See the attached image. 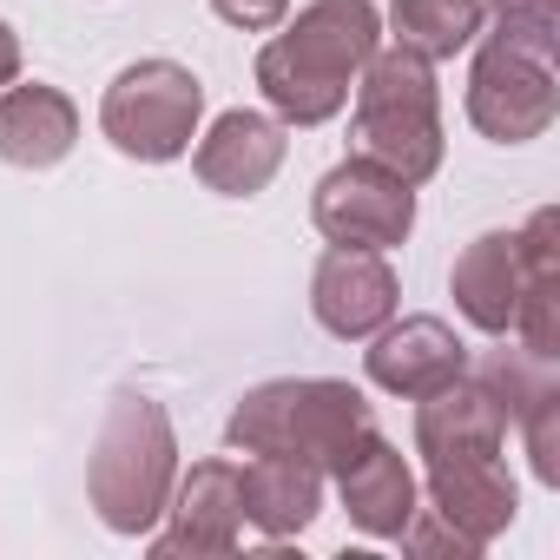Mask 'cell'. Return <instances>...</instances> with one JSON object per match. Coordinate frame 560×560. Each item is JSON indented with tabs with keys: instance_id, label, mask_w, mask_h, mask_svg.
Listing matches in <instances>:
<instances>
[{
	"instance_id": "cell-16",
	"label": "cell",
	"mask_w": 560,
	"mask_h": 560,
	"mask_svg": "<svg viewBox=\"0 0 560 560\" xmlns=\"http://www.w3.org/2000/svg\"><path fill=\"white\" fill-rule=\"evenodd\" d=\"M80 145V106L47 80L0 86V159L21 172H47Z\"/></svg>"
},
{
	"instance_id": "cell-20",
	"label": "cell",
	"mask_w": 560,
	"mask_h": 560,
	"mask_svg": "<svg viewBox=\"0 0 560 560\" xmlns=\"http://www.w3.org/2000/svg\"><path fill=\"white\" fill-rule=\"evenodd\" d=\"M475 376L494 389V402L508 409V422H514V416H521L534 396L560 389V370H553V357H534V350H521V343H514V350H508V343H501V350H488V357L475 363Z\"/></svg>"
},
{
	"instance_id": "cell-9",
	"label": "cell",
	"mask_w": 560,
	"mask_h": 560,
	"mask_svg": "<svg viewBox=\"0 0 560 560\" xmlns=\"http://www.w3.org/2000/svg\"><path fill=\"white\" fill-rule=\"evenodd\" d=\"M284 159H291V126L277 113H250V106L218 113L211 132H198V145H191V172L218 198H257L284 172Z\"/></svg>"
},
{
	"instance_id": "cell-6",
	"label": "cell",
	"mask_w": 560,
	"mask_h": 560,
	"mask_svg": "<svg viewBox=\"0 0 560 560\" xmlns=\"http://www.w3.org/2000/svg\"><path fill=\"white\" fill-rule=\"evenodd\" d=\"M468 126L494 145H527L560 119V60H534L501 40H475L468 67Z\"/></svg>"
},
{
	"instance_id": "cell-13",
	"label": "cell",
	"mask_w": 560,
	"mask_h": 560,
	"mask_svg": "<svg viewBox=\"0 0 560 560\" xmlns=\"http://www.w3.org/2000/svg\"><path fill=\"white\" fill-rule=\"evenodd\" d=\"M508 442V409L494 402V389L462 370L455 383L416 396V455L442 462V455H494Z\"/></svg>"
},
{
	"instance_id": "cell-23",
	"label": "cell",
	"mask_w": 560,
	"mask_h": 560,
	"mask_svg": "<svg viewBox=\"0 0 560 560\" xmlns=\"http://www.w3.org/2000/svg\"><path fill=\"white\" fill-rule=\"evenodd\" d=\"M211 14L237 34H277L291 21V0H211Z\"/></svg>"
},
{
	"instance_id": "cell-24",
	"label": "cell",
	"mask_w": 560,
	"mask_h": 560,
	"mask_svg": "<svg viewBox=\"0 0 560 560\" xmlns=\"http://www.w3.org/2000/svg\"><path fill=\"white\" fill-rule=\"evenodd\" d=\"M21 80V34L0 21V86H14Z\"/></svg>"
},
{
	"instance_id": "cell-11",
	"label": "cell",
	"mask_w": 560,
	"mask_h": 560,
	"mask_svg": "<svg viewBox=\"0 0 560 560\" xmlns=\"http://www.w3.org/2000/svg\"><path fill=\"white\" fill-rule=\"evenodd\" d=\"M363 343H370L363 350L370 383L383 396H402V402H416V396H429V389H442V383H455L468 370V343L442 317H389Z\"/></svg>"
},
{
	"instance_id": "cell-19",
	"label": "cell",
	"mask_w": 560,
	"mask_h": 560,
	"mask_svg": "<svg viewBox=\"0 0 560 560\" xmlns=\"http://www.w3.org/2000/svg\"><path fill=\"white\" fill-rule=\"evenodd\" d=\"M534 60H560V0H481V34Z\"/></svg>"
},
{
	"instance_id": "cell-22",
	"label": "cell",
	"mask_w": 560,
	"mask_h": 560,
	"mask_svg": "<svg viewBox=\"0 0 560 560\" xmlns=\"http://www.w3.org/2000/svg\"><path fill=\"white\" fill-rule=\"evenodd\" d=\"M402 547H409V553H422V560H442V553H448V560H475V553H481V547H468V540L435 514V508H416V514H409Z\"/></svg>"
},
{
	"instance_id": "cell-3",
	"label": "cell",
	"mask_w": 560,
	"mask_h": 560,
	"mask_svg": "<svg viewBox=\"0 0 560 560\" xmlns=\"http://www.w3.org/2000/svg\"><path fill=\"white\" fill-rule=\"evenodd\" d=\"M357 113H350V159H370L383 172H396L402 185H429L442 172V86L435 67L416 60L409 47H376L350 86Z\"/></svg>"
},
{
	"instance_id": "cell-10",
	"label": "cell",
	"mask_w": 560,
	"mask_h": 560,
	"mask_svg": "<svg viewBox=\"0 0 560 560\" xmlns=\"http://www.w3.org/2000/svg\"><path fill=\"white\" fill-rule=\"evenodd\" d=\"M172 527H152V553H237L244 501H237V462H191V475L172 481L165 501Z\"/></svg>"
},
{
	"instance_id": "cell-8",
	"label": "cell",
	"mask_w": 560,
	"mask_h": 560,
	"mask_svg": "<svg viewBox=\"0 0 560 560\" xmlns=\"http://www.w3.org/2000/svg\"><path fill=\"white\" fill-rule=\"evenodd\" d=\"M402 304L396 264L389 250H363V244H330L311 270V317L337 337V343H363L376 337Z\"/></svg>"
},
{
	"instance_id": "cell-21",
	"label": "cell",
	"mask_w": 560,
	"mask_h": 560,
	"mask_svg": "<svg viewBox=\"0 0 560 560\" xmlns=\"http://www.w3.org/2000/svg\"><path fill=\"white\" fill-rule=\"evenodd\" d=\"M514 422H521V435H527V468H534V481H540V488H560V389L534 396Z\"/></svg>"
},
{
	"instance_id": "cell-15",
	"label": "cell",
	"mask_w": 560,
	"mask_h": 560,
	"mask_svg": "<svg viewBox=\"0 0 560 560\" xmlns=\"http://www.w3.org/2000/svg\"><path fill=\"white\" fill-rule=\"evenodd\" d=\"M337 494H343V514H350L370 540H402L409 514L422 508V481H416V468H409L402 448L383 442V435H376L357 462L337 468Z\"/></svg>"
},
{
	"instance_id": "cell-18",
	"label": "cell",
	"mask_w": 560,
	"mask_h": 560,
	"mask_svg": "<svg viewBox=\"0 0 560 560\" xmlns=\"http://www.w3.org/2000/svg\"><path fill=\"white\" fill-rule=\"evenodd\" d=\"M475 34H481V0H389V40L429 67L468 54Z\"/></svg>"
},
{
	"instance_id": "cell-4",
	"label": "cell",
	"mask_w": 560,
	"mask_h": 560,
	"mask_svg": "<svg viewBox=\"0 0 560 560\" xmlns=\"http://www.w3.org/2000/svg\"><path fill=\"white\" fill-rule=\"evenodd\" d=\"M172 481H178V435H172L165 402H152L139 389L113 396V409L100 422V442H93V462H86V501H93V514L113 534L145 540L165 521Z\"/></svg>"
},
{
	"instance_id": "cell-12",
	"label": "cell",
	"mask_w": 560,
	"mask_h": 560,
	"mask_svg": "<svg viewBox=\"0 0 560 560\" xmlns=\"http://www.w3.org/2000/svg\"><path fill=\"white\" fill-rule=\"evenodd\" d=\"M422 494H429V508H435L468 547L501 540V534L514 527V508H521V488H514L501 448H494V455H442V462H429Z\"/></svg>"
},
{
	"instance_id": "cell-17",
	"label": "cell",
	"mask_w": 560,
	"mask_h": 560,
	"mask_svg": "<svg viewBox=\"0 0 560 560\" xmlns=\"http://www.w3.org/2000/svg\"><path fill=\"white\" fill-rule=\"evenodd\" d=\"M237 501L264 540H291L324 514V475L298 455H250L237 462Z\"/></svg>"
},
{
	"instance_id": "cell-14",
	"label": "cell",
	"mask_w": 560,
	"mask_h": 560,
	"mask_svg": "<svg viewBox=\"0 0 560 560\" xmlns=\"http://www.w3.org/2000/svg\"><path fill=\"white\" fill-rule=\"evenodd\" d=\"M521 284H527V264H521V237L514 231H481L448 270V298L481 337H508L514 330Z\"/></svg>"
},
{
	"instance_id": "cell-2",
	"label": "cell",
	"mask_w": 560,
	"mask_h": 560,
	"mask_svg": "<svg viewBox=\"0 0 560 560\" xmlns=\"http://www.w3.org/2000/svg\"><path fill=\"white\" fill-rule=\"evenodd\" d=\"M376 409L343 376H270L237 396L224 442L237 455H298L317 475H337L376 442Z\"/></svg>"
},
{
	"instance_id": "cell-1",
	"label": "cell",
	"mask_w": 560,
	"mask_h": 560,
	"mask_svg": "<svg viewBox=\"0 0 560 560\" xmlns=\"http://www.w3.org/2000/svg\"><path fill=\"white\" fill-rule=\"evenodd\" d=\"M376 47V0H311L284 34L257 47V93L284 126H330L350 106V86Z\"/></svg>"
},
{
	"instance_id": "cell-7",
	"label": "cell",
	"mask_w": 560,
	"mask_h": 560,
	"mask_svg": "<svg viewBox=\"0 0 560 560\" xmlns=\"http://www.w3.org/2000/svg\"><path fill=\"white\" fill-rule=\"evenodd\" d=\"M311 218L330 244H363V250H396L416 231V185L370 159H343L317 178Z\"/></svg>"
},
{
	"instance_id": "cell-5",
	"label": "cell",
	"mask_w": 560,
	"mask_h": 560,
	"mask_svg": "<svg viewBox=\"0 0 560 560\" xmlns=\"http://www.w3.org/2000/svg\"><path fill=\"white\" fill-rule=\"evenodd\" d=\"M198 119H205V80L178 60H132L100 100V132L113 139V152L139 165L185 159L198 139Z\"/></svg>"
}]
</instances>
